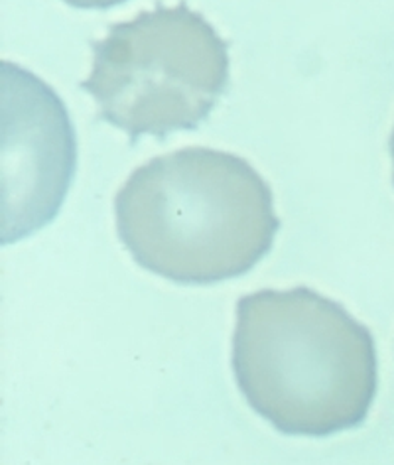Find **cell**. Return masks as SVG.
<instances>
[{
  "label": "cell",
  "mask_w": 394,
  "mask_h": 465,
  "mask_svg": "<svg viewBox=\"0 0 394 465\" xmlns=\"http://www.w3.org/2000/svg\"><path fill=\"white\" fill-rule=\"evenodd\" d=\"M3 245L48 225L74 180L77 144L64 101L42 79L0 64Z\"/></svg>",
  "instance_id": "277c9868"
},
{
  "label": "cell",
  "mask_w": 394,
  "mask_h": 465,
  "mask_svg": "<svg viewBox=\"0 0 394 465\" xmlns=\"http://www.w3.org/2000/svg\"><path fill=\"white\" fill-rule=\"evenodd\" d=\"M229 84V48L185 3L158 5L109 28L93 42L91 75L81 89L95 99L97 119L124 131L166 138L193 131Z\"/></svg>",
  "instance_id": "3957f363"
},
{
  "label": "cell",
  "mask_w": 394,
  "mask_h": 465,
  "mask_svg": "<svg viewBox=\"0 0 394 465\" xmlns=\"http://www.w3.org/2000/svg\"><path fill=\"white\" fill-rule=\"evenodd\" d=\"M389 148H390V158H392V180H394V131H392V134H390Z\"/></svg>",
  "instance_id": "8992f818"
},
{
  "label": "cell",
  "mask_w": 394,
  "mask_h": 465,
  "mask_svg": "<svg viewBox=\"0 0 394 465\" xmlns=\"http://www.w3.org/2000/svg\"><path fill=\"white\" fill-rule=\"evenodd\" d=\"M231 363L251 409L286 436L361 426L377 394L369 328L306 286L239 298Z\"/></svg>",
  "instance_id": "6da1fadb"
},
{
  "label": "cell",
  "mask_w": 394,
  "mask_h": 465,
  "mask_svg": "<svg viewBox=\"0 0 394 465\" xmlns=\"http://www.w3.org/2000/svg\"><path fill=\"white\" fill-rule=\"evenodd\" d=\"M64 3L74 8H84V10H105L111 6L123 5L126 0H64Z\"/></svg>",
  "instance_id": "5b68a950"
},
{
  "label": "cell",
  "mask_w": 394,
  "mask_h": 465,
  "mask_svg": "<svg viewBox=\"0 0 394 465\" xmlns=\"http://www.w3.org/2000/svg\"><path fill=\"white\" fill-rule=\"evenodd\" d=\"M117 232L144 271L176 284L247 274L281 221L271 185L247 160L188 146L136 168L114 197Z\"/></svg>",
  "instance_id": "7a4b0ae2"
}]
</instances>
